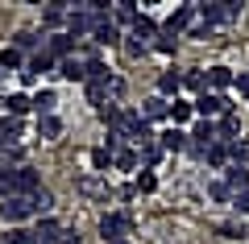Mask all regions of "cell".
Returning a JSON list of instances; mask_svg holds the SVG:
<instances>
[{"label": "cell", "mask_w": 249, "mask_h": 244, "mask_svg": "<svg viewBox=\"0 0 249 244\" xmlns=\"http://www.w3.org/2000/svg\"><path fill=\"white\" fill-rule=\"evenodd\" d=\"M4 112H9V116H17V120H21V116L29 112V96H21V91H17V96H9V99H4Z\"/></svg>", "instance_id": "30"}, {"label": "cell", "mask_w": 249, "mask_h": 244, "mask_svg": "<svg viewBox=\"0 0 249 244\" xmlns=\"http://www.w3.org/2000/svg\"><path fill=\"white\" fill-rule=\"evenodd\" d=\"M112 166H116V170H124V174H133V170L142 166V162H137V149H121V153L112 157Z\"/></svg>", "instance_id": "27"}, {"label": "cell", "mask_w": 249, "mask_h": 244, "mask_svg": "<svg viewBox=\"0 0 249 244\" xmlns=\"http://www.w3.org/2000/svg\"><path fill=\"white\" fill-rule=\"evenodd\" d=\"M191 21H196V4H183L166 17V33H191Z\"/></svg>", "instance_id": "7"}, {"label": "cell", "mask_w": 249, "mask_h": 244, "mask_svg": "<svg viewBox=\"0 0 249 244\" xmlns=\"http://www.w3.org/2000/svg\"><path fill=\"white\" fill-rule=\"evenodd\" d=\"M208 195H212L216 203H232V191H229L224 182H212V186H208Z\"/></svg>", "instance_id": "40"}, {"label": "cell", "mask_w": 249, "mask_h": 244, "mask_svg": "<svg viewBox=\"0 0 249 244\" xmlns=\"http://www.w3.org/2000/svg\"><path fill=\"white\" fill-rule=\"evenodd\" d=\"M229 157H237V166H245V162H249V145H245V141H232V145H229Z\"/></svg>", "instance_id": "39"}, {"label": "cell", "mask_w": 249, "mask_h": 244, "mask_svg": "<svg viewBox=\"0 0 249 244\" xmlns=\"http://www.w3.org/2000/svg\"><path fill=\"white\" fill-rule=\"evenodd\" d=\"M58 132H62V120H58V116H42V120H37V137H42V141H54Z\"/></svg>", "instance_id": "25"}, {"label": "cell", "mask_w": 249, "mask_h": 244, "mask_svg": "<svg viewBox=\"0 0 249 244\" xmlns=\"http://www.w3.org/2000/svg\"><path fill=\"white\" fill-rule=\"evenodd\" d=\"M108 166H112V153L96 149V153H91V170H96V174H108Z\"/></svg>", "instance_id": "36"}, {"label": "cell", "mask_w": 249, "mask_h": 244, "mask_svg": "<svg viewBox=\"0 0 249 244\" xmlns=\"http://www.w3.org/2000/svg\"><path fill=\"white\" fill-rule=\"evenodd\" d=\"M37 244H42V240H37Z\"/></svg>", "instance_id": "44"}, {"label": "cell", "mask_w": 249, "mask_h": 244, "mask_svg": "<svg viewBox=\"0 0 249 244\" xmlns=\"http://www.w3.org/2000/svg\"><path fill=\"white\" fill-rule=\"evenodd\" d=\"M37 186H42V178H37V170L21 166V170H17V195H21V199H29V195H34Z\"/></svg>", "instance_id": "16"}, {"label": "cell", "mask_w": 249, "mask_h": 244, "mask_svg": "<svg viewBox=\"0 0 249 244\" xmlns=\"http://www.w3.org/2000/svg\"><path fill=\"white\" fill-rule=\"evenodd\" d=\"M29 203H34V215H37V219H42V215H46V211H50V207H54V195H50V191H46V186H37V191H34V195H29Z\"/></svg>", "instance_id": "23"}, {"label": "cell", "mask_w": 249, "mask_h": 244, "mask_svg": "<svg viewBox=\"0 0 249 244\" xmlns=\"http://www.w3.org/2000/svg\"><path fill=\"white\" fill-rule=\"evenodd\" d=\"M237 13H241L237 0H208V4H196V17L204 21L208 29H212V25H229Z\"/></svg>", "instance_id": "1"}, {"label": "cell", "mask_w": 249, "mask_h": 244, "mask_svg": "<svg viewBox=\"0 0 249 244\" xmlns=\"http://www.w3.org/2000/svg\"><path fill=\"white\" fill-rule=\"evenodd\" d=\"M232 211H237V215H249V191L232 195Z\"/></svg>", "instance_id": "41"}, {"label": "cell", "mask_w": 249, "mask_h": 244, "mask_svg": "<svg viewBox=\"0 0 249 244\" xmlns=\"http://www.w3.org/2000/svg\"><path fill=\"white\" fill-rule=\"evenodd\" d=\"M0 141H4V145H21V120L17 116H0Z\"/></svg>", "instance_id": "18"}, {"label": "cell", "mask_w": 249, "mask_h": 244, "mask_svg": "<svg viewBox=\"0 0 249 244\" xmlns=\"http://www.w3.org/2000/svg\"><path fill=\"white\" fill-rule=\"evenodd\" d=\"M133 37H137L142 46H154V37H158V21L145 17V13H137V21H133Z\"/></svg>", "instance_id": "10"}, {"label": "cell", "mask_w": 249, "mask_h": 244, "mask_svg": "<svg viewBox=\"0 0 249 244\" xmlns=\"http://www.w3.org/2000/svg\"><path fill=\"white\" fill-rule=\"evenodd\" d=\"M0 215L9 219V224H25V219H34V203L21 199V195H13V199L0 203Z\"/></svg>", "instance_id": "4"}, {"label": "cell", "mask_w": 249, "mask_h": 244, "mask_svg": "<svg viewBox=\"0 0 249 244\" xmlns=\"http://www.w3.org/2000/svg\"><path fill=\"white\" fill-rule=\"evenodd\" d=\"M183 87L196 91V96H204L208 91V70H183Z\"/></svg>", "instance_id": "21"}, {"label": "cell", "mask_w": 249, "mask_h": 244, "mask_svg": "<svg viewBox=\"0 0 249 244\" xmlns=\"http://www.w3.org/2000/svg\"><path fill=\"white\" fill-rule=\"evenodd\" d=\"M191 108H196V116H199V120H212V116L232 112L229 96H220V91H204V96H196V99H191Z\"/></svg>", "instance_id": "2"}, {"label": "cell", "mask_w": 249, "mask_h": 244, "mask_svg": "<svg viewBox=\"0 0 249 244\" xmlns=\"http://www.w3.org/2000/svg\"><path fill=\"white\" fill-rule=\"evenodd\" d=\"M79 195H91V199H108V182L100 174H88L79 178Z\"/></svg>", "instance_id": "20"}, {"label": "cell", "mask_w": 249, "mask_h": 244, "mask_svg": "<svg viewBox=\"0 0 249 244\" xmlns=\"http://www.w3.org/2000/svg\"><path fill=\"white\" fill-rule=\"evenodd\" d=\"M196 120V108L187 104V99H175L170 104V129H183V124H191Z\"/></svg>", "instance_id": "17"}, {"label": "cell", "mask_w": 249, "mask_h": 244, "mask_svg": "<svg viewBox=\"0 0 249 244\" xmlns=\"http://www.w3.org/2000/svg\"><path fill=\"white\" fill-rule=\"evenodd\" d=\"M124 232H129V219H124L121 211H108V215L100 219V236H104V244L124 240Z\"/></svg>", "instance_id": "5"}, {"label": "cell", "mask_w": 249, "mask_h": 244, "mask_svg": "<svg viewBox=\"0 0 249 244\" xmlns=\"http://www.w3.org/2000/svg\"><path fill=\"white\" fill-rule=\"evenodd\" d=\"M137 162H142V170H154L162 162V149L158 145H150V149H137Z\"/></svg>", "instance_id": "32"}, {"label": "cell", "mask_w": 249, "mask_h": 244, "mask_svg": "<svg viewBox=\"0 0 249 244\" xmlns=\"http://www.w3.org/2000/svg\"><path fill=\"white\" fill-rule=\"evenodd\" d=\"M58 70H62V79H71V83H88V62H79V58H62Z\"/></svg>", "instance_id": "19"}, {"label": "cell", "mask_w": 249, "mask_h": 244, "mask_svg": "<svg viewBox=\"0 0 249 244\" xmlns=\"http://www.w3.org/2000/svg\"><path fill=\"white\" fill-rule=\"evenodd\" d=\"M220 236H224V240H245V224H220Z\"/></svg>", "instance_id": "38"}, {"label": "cell", "mask_w": 249, "mask_h": 244, "mask_svg": "<svg viewBox=\"0 0 249 244\" xmlns=\"http://www.w3.org/2000/svg\"><path fill=\"white\" fill-rule=\"evenodd\" d=\"M17 195V170H0V199Z\"/></svg>", "instance_id": "31"}, {"label": "cell", "mask_w": 249, "mask_h": 244, "mask_svg": "<svg viewBox=\"0 0 249 244\" xmlns=\"http://www.w3.org/2000/svg\"><path fill=\"white\" fill-rule=\"evenodd\" d=\"M116 244H129V240H116Z\"/></svg>", "instance_id": "43"}, {"label": "cell", "mask_w": 249, "mask_h": 244, "mask_svg": "<svg viewBox=\"0 0 249 244\" xmlns=\"http://www.w3.org/2000/svg\"><path fill=\"white\" fill-rule=\"evenodd\" d=\"M232 83H237V75H232L229 66H208V87H216V91L224 96V91H229Z\"/></svg>", "instance_id": "15"}, {"label": "cell", "mask_w": 249, "mask_h": 244, "mask_svg": "<svg viewBox=\"0 0 249 244\" xmlns=\"http://www.w3.org/2000/svg\"><path fill=\"white\" fill-rule=\"evenodd\" d=\"M112 21H116V25H133V21H137V4H133V0H121V4L112 9Z\"/></svg>", "instance_id": "24"}, {"label": "cell", "mask_w": 249, "mask_h": 244, "mask_svg": "<svg viewBox=\"0 0 249 244\" xmlns=\"http://www.w3.org/2000/svg\"><path fill=\"white\" fill-rule=\"evenodd\" d=\"M224 186H229L232 195H241V191H249V170H245V166H237V162H232V166L224 170Z\"/></svg>", "instance_id": "14"}, {"label": "cell", "mask_w": 249, "mask_h": 244, "mask_svg": "<svg viewBox=\"0 0 249 244\" xmlns=\"http://www.w3.org/2000/svg\"><path fill=\"white\" fill-rule=\"evenodd\" d=\"M208 166L212 170H229V145H224V141H216L212 149H208V157H204Z\"/></svg>", "instance_id": "22"}, {"label": "cell", "mask_w": 249, "mask_h": 244, "mask_svg": "<svg viewBox=\"0 0 249 244\" xmlns=\"http://www.w3.org/2000/svg\"><path fill=\"white\" fill-rule=\"evenodd\" d=\"M50 66H54V58L46 54V46H42V50H34V54H29V62H25V75H34V70H50Z\"/></svg>", "instance_id": "26"}, {"label": "cell", "mask_w": 249, "mask_h": 244, "mask_svg": "<svg viewBox=\"0 0 249 244\" xmlns=\"http://www.w3.org/2000/svg\"><path fill=\"white\" fill-rule=\"evenodd\" d=\"M42 21H46L50 29L67 25V9H62V4H46V9H42Z\"/></svg>", "instance_id": "29"}, {"label": "cell", "mask_w": 249, "mask_h": 244, "mask_svg": "<svg viewBox=\"0 0 249 244\" xmlns=\"http://www.w3.org/2000/svg\"><path fill=\"white\" fill-rule=\"evenodd\" d=\"M29 108L37 112V120H42V116H54V108H58V96H54L50 87H42L34 99H29Z\"/></svg>", "instance_id": "13"}, {"label": "cell", "mask_w": 249, "mask_h": 244, "mask_svg": "<svg viewBox=\"0 0 249 244\" xmlns=\"http://www.w3.org/2000/svg\"><path fill=\"white\" fill-rule=\"evenodd\" d=\"M25 66V58H21V50H13V46H4L0 50V70H21Z\"/></svg>", "instance_id": "28"}, {"label": "cell", "mask_w": 249, "mask_h": 244, "mask_svg": "<svg viewBox=\"0 0 249 244\" xmlns=\"http://www.w3.org/2000/svg\"><path fill=\"white\" fill-rule=\"evenodd\" d=\"M34 46H37V33H29V29H21L13 37V50H34Z\"/></svg>", "instance_id": "37"}, {"label": "cell", "mask_w": 249, "mask_h": 244, "mask_svg": "<svg viewBox=\"0 0 249 244\" xmlns=\"http://www.w3.org/2000/svg\"><path fill=\"white\" fill-rule=\"evenodd\" d=\"M34 236L42 244H58L62 240V224H58V219H50V215H42V219H37V228H34Z\"/></svg>", "instance_id": "11"}, {"label": "cell", "mask_w": 249, "mask_h": 244, "mask_svg": "<svg viewBox=\"0 0 249 244\" xmlns=\"http://www.w3.org/2000/svg\"><path fill=\"white\" fill-rule=\"evenodd\" d=\"M42 46H46V54H50L54 62H62V58H71V50H75V37H67V33H50Z\"/></svg>", "instance_id": "8"}, {"label": "cell", "mask_w": 249, "mask_h": 244, "mask_svg": "<svg viewBox=\"0 0 249 244\" xmlns=\"http://www.w3.org/2000/svg\"><path fill=\"white\" fill-rule=\"evenodd\" d=\"M142 120H145V124L170 120V99H162V96H150V99L142 104Z\"/></svg>", "instance_id": "6"}, {"label": "cell", "mask_w": 249, "mask_h": 244, "mask_svg": "<svg viewBox=\"0 0 249 244\" xmlns=\"http://www.w3.org/2000/svg\"><path fill=\"white\" fill-rule=\"evenodd\" d=\"M158 149H162V153H178V149H187V132L183 129H162L158 132Z\"/></svg>", "instance_id": "12"}, {"label": "cell", "mask_w": 249, "mask_h": 244, "mask_svg": "<svg viewBox=\"0 0 249 244\" xmlns=\"http://www.w3.org/2000/svg\"><path fill=\"white\" fill-rule=\"evenodd\" d=\"M154 186H158V178H154V170H142V174H137V182H133V191H142V195H150Z\"/></svg>", "instance_id": "35"}, {"label": "cell", "mask_w": 249, "mask_h": 244, "mask_svg": "<svg viewBox=\"0 0 249 244\" xmlns=\"http://www.w3.org/2000/svg\"><path fill=\"white\" fill-rule=\"evenodd\" d=\"M175 46H178V37H175V33H166V29H162V33L154 37V50H158V54H166V58L175 54Z\"/></svg>", "instance_id": "33"}, {"label": "cell", "mask_w": 249, "mask_h": 244, "mask_svg": "<svg viewBox=\"0 0 249 244\" xmlns=\"http://www.w3.org/2000/svg\"><path fill=\"white\" fill-rule=\"evenodd\" d=\"M232 91L249 99V70H241V75H237V83H232Z\"/></svg>", "instance_id": "42"}, {"label": "cell", "mask_w": 249, "mask_h": 244, "mask_svg": "<svg viewBox=\"0 0 249 244\" xmlns=\"http://www.w3.org/2000/svg\"><path fill=\"white\" fill-rule=\"evenodd\" d=\"M0 244H37V236H34V232H25V228H13V232L4 236Z\"/></svg>", "instance_id": "34"}, {"label": "cell", "mask_w": 249, "mask_h": 244, "mask_svg": "<svg viewBox=\"0 0 249 244\" xmlns=\"http://www.w3.org/2000/svg\"><path fill=\"white\" fill-rule=\"evenodd\" d=\"M178 91H183V70H175V66L162 70V75H158V96L162 99H170V96L178 99Z\"/></svg>", "instance_id": "9"}, {"label": "cell", "mask_w": 249, "mask_h": 244, "mask_svg": "<svg viewBox=\"0 0 249 244\" xmlns=\"http://www.w3.org/2000/svg\"><path fill=\"white\" fill-rule=\"evenodd\" d=\"M91 25H96V21H91V9H88V4H83V9H67V37L79 42V37L91 33Z\"/></svg>", "instance_id": "3"}]
</instances>
